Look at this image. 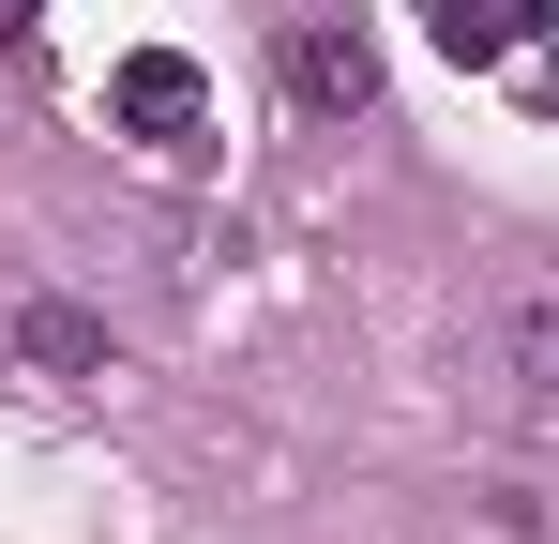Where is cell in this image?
<instances>
[{"label": "cell", "mask_w": 559, "mask_h": 544, "mask_svg": "<svg viewBox=\"0 0 559 544\" xmlns=\"http://www.w3.org/2000/svg\"><path fill=\"white\" fill-rule=\"evenodd\" d=\"M106 121H121V137H152V152H182L197 121H212V76H197L182 46H136V61L106 76Z\"/></svg>", "instance_id": "6da1fadb"}, {"label": "cell", "mask_w": 559, "mask_h": 544, "mask_svg": "<svg viewBox=\"0 0 559 544\" xmlns=\"http://www.w3.org/2000/svg\"><path fill=\"white\" fill-rule=\"evenodd\" d=\"M287 91H302L318 121H364V106H378V46H364V15H302V31H287Z\"/></svg>", "instance_id": "7a4b0ae2"}, {"label": "cell", "mask_w": 559, "mask_h": 544, "mask_svg": "<svg viewBox=\"0 0 559 544\" xmlns=\"http://www.w3.org/2000/svg\"><path fill=\"white\" fill-rule=\"evenodd\" d=\"M484 348H499V378H514V393H530V409L559 424V272H530V287H499Z\"/></svg>", "instance_id": "3957f363"}, {"label": "cell", "mask_w": 559, "mask_h": 544, "mask_svg": "<svg viewBox=\"0 0 559 544\" xmlns=\"http://www.w3.org/2000/svg\"><path fill=\"white\" fill-rule=\"evenodd\" d=\"M15 363H31V378H106V318L92 303H15Z\"/></svg>", "instance_id": "277c9868"}, {"label": "cell", "mask_w": 559, "mask_h": 544, "mask_svg": "<svg viewBox=\"0 0 559 544\" xmlns=\"http://www.w3.org/2000/svg\"><path fill=\"white\" fill-rule=\"evenodd\" d=\"M424 15H439V46H454L468 76H499V61H514V31H530L514 0H424Z\"/></svg>", "instance_id": "5b68a950"}, {"label": "cell", "mask_w": 559, "mask_h": 544, "mask_svg": "<svg viewBox=\"0 0 559 544\" xmlns=\"http://www.w3.org/2000/svg\"><path fill=\"white\" fill-rule=\"evenodd\" d=\"M15 31H46V0H0V46H15Z\"/></svg>", "instance_id": "8992f818"}]
</instances>
